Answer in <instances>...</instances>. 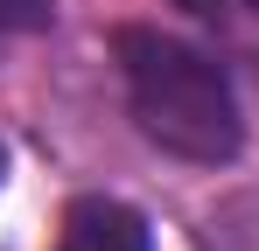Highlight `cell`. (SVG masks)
Segmentation results:
<instances>
[{
  "label": "cell",
  "mask_w": 259,
  "mask_h": 251,
  "mask_svg": "<svg viewBox=\"0 0 259 251\" xmlns=\"http://www.w3.org/2000/svg\"><path fill=\"white\" fill-rule=\"evenodd\" d=\"M56 251H154L147 216L119 196H77L56 223Z\"/></svg>",
  "instance_id": "7a4b0ae2"
},
{
  "label": "cell",
  "mask_w": 259,
  "mask_h": 251,
  "mask_svg": "<svg viewBox=\"0 0 259 251\" xmlns=\"http://www.w3.org/2000/svg\"><path fill=\"white\" fill-rule=\"evenodd\" d=\"M252 7H259V0H252Z\"/></svg>",
  "instance_id": "277c9868"
},
{
  "label": "cell",
  "mask_w": 259,
  "mask_h": 251,
  "mask_svg": "<svg viewBox=\"0 0 259 251\" xmlns=\"http://www.w3.org/2000/svg\"><path fill=\"white\" fill-rule=\"evenodd\" d=\"M0 28H49V0H0Z\"/></svg>",
  "instance_id": "3957f363"
},
{
  "label": "cell",
  "mask_w": 259,
  "mask_h": 251,
  "mask_svg": "<svg viewBox=\"0 0 259 251\" xmlns=\"http://www.w3.org/2000/svg\"><path fill=\"white\" fill-rule=\"evenodd\" d=\"M112 56H119V77H126L133 126L161 154H175L189 167L238 161L245 112H238V91H231L217 56H203L196 42L168 35V28H140V21L112 35Z\"/></svg>",
  "instance_id": "6da1fadb"
}]
</instances>
